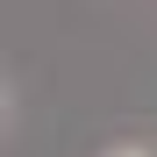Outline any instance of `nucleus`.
<instances>
[{"label": "nucleus", "instance_id": "obj_1", "mask_svg": "<svg viewBox=\"0 0 157 157\" xmlns=\"http://www.w3.org/2000/svg\"><path fill=\"white\" fill-rule=\"evenodd\" d=\"M107 157H150V150H136V143H121V150H107Z\"/></svg>", "mask_w": 157, "mask_h": 157}]
</instances>
